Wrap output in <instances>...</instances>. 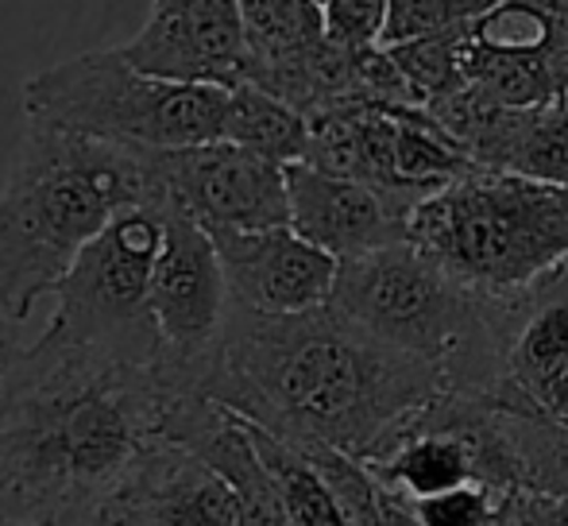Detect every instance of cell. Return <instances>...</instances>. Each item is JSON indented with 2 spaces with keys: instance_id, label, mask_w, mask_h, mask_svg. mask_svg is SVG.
Wrapping results in <instances>:
<instances>
[{
  "instance_id": "9a60e30c",
  "label": "cell",
  "mask_w": 568,
  "mask_h": 526,
  "mask_svg": "<svg viewBox=\"0 0 568 526\" xmlns=\"http://www.w3.org/2000/svg\"><path fill=\"white\" fill-rule=\"evenodd\" d=\"M464 78L468 90L507 109H546L568 98V39L538 51L487 47L479 39L464 43Z\"/></svg>"
},
{
  "instance_id": "4fadbf2b",
  "label": "cell",
  "mask_w": 568,
  "mask_h": 526,
  "mask_svg": "<svg viewBox=\"0 0 568 526\" xmlns=\"http://www.w3.org/2000/svg\"><path fill=\"white\" fill-rule=\"evenodd\" d=\"M166 437L186 445L225 476L236 499L240 526H298L286 512L275 476L267 473L255 449L252 429L232 406L205 392H171L166 395Z\"/></svg>"
},
{
  "instance_id": "6da1fadb",
  "label": "cell",
  "mask_w": 568,
  "mask_h": 526,
  "mask_svg": "<svg viewBox=\"0 0 568 526\" xmlns=\"http://www.w3.org/2000/svg\"><path fill=\"white\" fill-rule=\"evenodd\" d=\"M159 364H132L54 330L0 368V523L82 526L166 437Z\"/></svg>"
},
{
  "instance_id": "3957f363",
  "label": "cell",
  "mask_w": 568,
  "mask_h": 526,
  "mask_svg": "<svg viewBox=\"0 0 568 526\" xmlns=\"http://www.w3.org/2000/svg\"><path fill=\"white\" fill-rule=\"evenodd\" d=\"M148 202L151 151L28 121L0 190V314L23 322L116 213Z\"/></svg>"
},
{
  "instance_id": "9c48e42d",
  "label": "cell",
  "mask_w": 568,
  "mask_h": 526,
  "mask_svg": "<svg viewBox=\"0 0 568 526\" xmlns=\"http://www.w3.org/2000/svg\"><path fill=\"white\" fill-rule=\"evenodd\" d=\"M151 166H155L159 202L179 205L210 233L291 225L286 166L232 140L151 151Z\"/></svg>"
},
{
  "instance_id": "44dd1931",
  "label": "cell",
  "mask_w": 568,
  "mask_h": 526,
  "mask_svg": "<svg viewBox=\"0 0 568 526\" xmlns=\"http://www.w3.org/2000/svg\"><path fill=\"white\" fill-rule=\"evenodd\" d=\"M499 0H390L387 31H383V47L406 43V39L434 36L445 28H460L495 8Z\"/></svg>"
},
{
  "instance_id": "4316f807",
  "label": "cell",
  "mask_w": 568,
  "mask_h": 526,
  "mask_svg": "<svg viewBox=\"0 0 568 526\" xmlns=\"http://www.w3.org/2000/svg\"><path fill=\"white\" fill-rule=\"evenodd\" d=\"M530 4L546 8L549 16H557V20H565V23H568V0H530Z\"/></svg>"
},
{
  "instance_id": "83f0119b",
  "label": "cell",
  "mask_w": 568,
  "mask_h": 526,
  "mask_svg": "<svg viewBox=\"0 0 568 526\" xmlns=\"http://www.w3.org/2000/svg\"><path fill=\"white\" fill-rule=\"evenodd\" d=\"M507 526H518V523H507Z\"/></svg>"
},
{
  "instance_id": "7402d4cb",
  "label": "cell",
  "mask_w": 568,
  "mask_h": 526,
  "mask_svg": "<svg viewBox=\"0 0 568 526\" xmlns=\"http://www.w3.org/2000/svg\"><path fill=\"white\" fill-rule=\"evenodd\" d=\"M325 12V36L352 51L364 47H383L387 31L390 0H322Z\"/></svg>"
},
{
  "instance_id": "ac0fdd59",
  "label": "cell",
  "mask_w": 568,
  "mask_h": 526,
  "mask_svg": "<svg viewBox=\"0 0 568 526\" xmlns=\"http://www.w3.org/2000/svg\"><path fill=\"white\" fill-rule=\"evenodd\" d=\"M221 140H232L240 148L255 151V155L291 166L306 159L310 117L302 109H294L291 101L263 90V85L240 82L229 90L225 132H221Z\"/></svg>"
},
{
  "instance_id": "7c38bea8",
  "label": "cell",
  "mask_w": 568,
  "mask_h": 526,
  "mask_svg": "<svg viewBox=\"0 0 568 526\" xmlns=\"http://www.w3.org/2000/svg\"><path fill=\"white\" fill-rule=\"evenodd\" d=\"M217 244L229 294L255 314H302L333 299L341 260L310 244L294 225L275 229H217Z\"/></svg>"
},
{
  "instance_id": "2e32d148",
  "label": "cell",
  "mask_w": 568,
  "mask_h": 526,
  "mask_svg": "<svg viewBox=\"0 0 568 526\" xmlns=\"http://www.w3.org/2000/svg\"><path fill=\"white\" fill-rule=\"evenodd\" d=\"M568 364V263L523 294L515 337L507 353V384L538 398L541 387Z\"/></svg>"
},
{
  "instance_id": "277c9868",
  "label": "cell",
  "mask_w": 568,
  "mask_h": 526,
  "mask_svg": "<svg viewBox=\"0 0 568 526\" xmlns=\"http://www.w3.org/2000/svg\"><path fill=\"white\" fill-rule=\"evenodd\" d=\"M526 291L495 299L449 275L414 241H395L344 260L329 306L372 337L442 368L453 387L495 395L507 384Z\"/></svg>"
},
{
  "instance_id": "cb8c5ba5",
  "label": "cell",
  "mask_w": 568,
  "mask_h": 526,
  "mask_svg": "<svg viewBox=\"0 0 568 526\" xmlns=\"http://www.w3.org/2000/svg\"><path fill=\"white\" fill-rule=\"evenodd\" d=\"M538 403L546 406L554 418H561V422H568V364L561 372H557L554 380H549L546 387L538 392Z\"/></svg>"
},
{
  "instance_id": "ffe728a7",
  "label": "cell",
  "mask_w": 568,
  "mask_h": 526,
  "mask_svg": "<svg viewBox=\"0 0 568 526\" xmlns=\"http://www.w3.org/2000/svg\"><path fill=\"white\" fill-rule=\"evenodd\" d=\"M510 504H515V492L510 488H495L487 481H468L449 492H437V496L410 499L406 507H410L422 526H507Z\"/></svg>"
},
{
  "instance_id": "8992f818",
  "label": "cell",
  "mask_w": 568,
  "mask_h": 526,
  "mask_svg": "<svg viewBox=\"0 0 568 526\" xmlns=\"http://www.w3.org/2000/svg\"><path fill=\"white\" fill-rule=\"evenodd\" d=\"M23 121L140 151L221 140L229 85L174 82L140 70L124 47H98L39 70L20 90Z\"/></svg>"
},
{
  "instance_id": "603a6c76",
  "label": "cell",
  "mask_w": 568,
  "mask_h": 526,
  "mask_svg": "<svg viewBox=\"0 0 568 526\" xmlns=\"http://www.w3.org/2000/svg\"><path fill=\"white\" fill-rule=\"evenodd\" d=\"M510 523L518 526H568V496H541V492H515Z\"/></svg>"
},
{
  "instance_id": "484cf974",
  "label": "cell",
  "mask_w": 568,
  "mask_h": 526,
  "mask_svg": "<svg viewBox=\"0 0 568 526\" xmlns=\"http://www.w3.org/2000/svg\"><path fill=\"white\" fill-rule=\"evenodd\" d=\"M20 322H12V317L0 314V368H4L8 361H12L16 353H20V330H16Z\"/></svg>"
},
{
  "instance_id": "f1b7e54d",
  "label": "cell",
  "mask_w": 568,
  "mask_h": 526,
  "mask_svg": "<svg viewBox=\"0 0 568 526\" xmlns=\"http://www.w3.org/2000/svg\"><path fill=\"white\" fill-rule=\"evenodd\" d=\"M565 105H568V98H565Z\"/></svg>"
},
{
  "instance_id": "d4e9b609",
  "label": "cell",
  "mask_w": 568,
  "mask_h": 526,
  "mask_svg": "<svg viewBox=\"0 0 568 526\" xmlns=\"http://www.w3.org/2000/svg\"><path fill=\"white\" fill-rule=\"evenodd\" d=\"M387 496V504H383V526H422L414 519V512L406 507V499L390 496V492H383Z\"/></svg>"
},
{
  "instance_id": "ba28073f",
  "label": "cell",
  "mask_w": 568,
  "mask_h": 526,
  "mask_svg": "<svg viewBox=\"0 0 568 526\" xmlns=\"http://www.w3.org/2000/svg\"><path fill=\"white\" fill-rule=\"evenodd\" d=\"M151 310L163 333L159 376L166 392H205L225 341L232 294L210 229L171 202H163V249L151 275Z\"/></svg>"
},
{
  "instance_id": "52a82bcc",
  "label": "cell",
  "mask_w": 568,
  "mask_h": 526,
  "mask_svg": "<svg viewBox=\"0 0 568 526\" xmlns=\"http://www.w3.org/2000/svg\"><path fill=\"white\" fill-rule=\"evenodd\" d=\"M163 249V202L128 205L82 249L54 291L47 330L132 364H159L163 333L151 310V275Z\"/></svg>"
},
{
  "instance_id": "30bf717a",
  "label": "cell",
  "mask_w": 568,
  "mask_h": 526,
  "mask_svg": "<svg viewBox=\"0 0 568 526\" xmlns=\"http://www.w3.org/2000/svg\"><path fill=\"white\" fill-rule=\"evenodd\" d=\"M140 70L174 82L240 85L247 82V54L240 0H151L143 28L124 43Z\"/></svg>"
},
{
  "instance_id": "7a4b0ae2",
  "label": "cell",
  "mask_w": 568,
  "mask_h": 526,
  "mask_svg": "<svg viewBox=\"0 0 568 526\" xmlns=\"http://www.w3.org/2000/svg\"><path fill=\"white\" fill-rule=\"evenodd\" d=\"M449 387L442 368L364 333L329 302L302 314H255L232 302L205 392L291 445L367 457Z\"/></svg>"
},
{
  "instance_id": "e0dca14e",
  "label": "cell",
  "mask_w": 568,
  "mask_h": 526,
  "mask_svg": "<svg viewBox=\"0 0 568 526\" xmlns=\"http://www.w3.org/2000/svg\"><path fill=\"white\" fill-rule=\"evenodd\" d=\"M240 20L252 54L247 82H267L329 39L317 0H240Z\"/></svg>"
},
{
  "instance_id": "f546056e",
  "label": "cell",
  "mask_w": 568,
  "mask_h": 526,
  "mask_svg": "<svg viewBox=\"0 0 568 526\" xmlns=\"http://www.w3.org/2000/svg\"><path fill=\"white\" fill-rule=\"evenodd\" d=\"M317 4H322V0H317Z\"/></svg>"
},
{
  "instance_id": "5b68a950",
  "label": "cell",
  "mask_w": 568,
  "mask_h": 526,
  "mask_svg": "<svg viewBox=\"0 0 568 526\" xmlns=\"http://www.w3.org/2000/svg\"><path fill=\"white\" fill-rule=\"evenodd\" d=\"M406 241L460 283L507 299L568 263V194L526 174L476 166L414 205Z\"/></svg>"
},
{
  "instance_id": "d6986e66",
  "label": "cell",
  "mask_w": 568,
  "mask_h": 526,
  "mask_svg": "<svg viewBox=\"0 0 568 526\" xmlns=\"http://www.w3.org/2000/svg\"><path fill=\"white\" fill-rule=\"evenodd\" d=\"M464 43H468V23L387 47L422 109H434L442 101L456 98L460 90H468V78H464Z\"/></svg>"
},
{
  "instance_id": "5bb4252c",
  "label": "cell",
  "mask_w": 568,
  "mask_h": 526,
  "mask_svg": "<svg viewBox=\"0 0 568 526\" xmlns=\"http://www.w3.org/2000/svg\"><path fill=\"white\" fill-rule=\"evenodd\" d=\"M286 190H291V225L341 263L406 241V213H398L379 190L359 179L291 163Z\"/></svg>"
},
{
  "instance_id": "8fae6325",
  "label": "cell",
  "mask_w": 568,
  "mask_h": 526,
  "mask_svg": "<svg viewBox=\"0 0 568 526\" xmlns=\"http://www.w3.org/2000/svg\"><path fill=\"white\" fill-rule=\"evenodd\" d=\"M82 526H240L225 476L159 437Z\"/></svg>"
}]
</instances>
